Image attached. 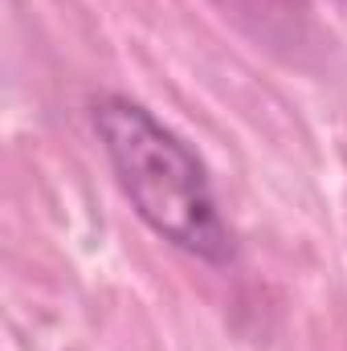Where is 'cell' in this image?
<instances>
[{
	"instance_id": "6da1fadb",
	"label": "cell",
	"mask_w": 347,
	"mask_h": 351,
	"mask_svg": "<svg viewBox=\"0 0 347 351\" xmlns=\"http://www.w3.org/2000/svg\"><path fill=\"white\" fill-rule=\"evenodd\" d=\"M94 131L131 208L152 233L204 262L233 258V237L217 213L204 164L180 135L127 98H102L94 106Z\"/></svg>"
},
{
	"instance_id": "7a4b0ae2",
	"label": "cell",
	"mask_w": 347,
	"mask_h": 351,
	"mask_svg": "<svg viewBox=\"0 0 347 351\" xmlns=\"http://www.w3.org/2000/svg\"><path fill=\"white\" fill-rule=\"evenodd\" d=\"M237 21H254V33L270 41H290L298 37V21L307 12L302 0H221Z\"/></svg>"
}]
</instances>
